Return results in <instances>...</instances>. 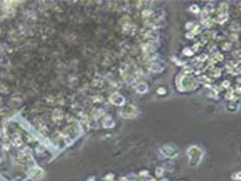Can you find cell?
Segmentation results:
<instances>
[{
	"label": "cell",
	"mask_w": 241,
	"mask_h": 181,
	"mask_svg": "<svg viewBox=\"0 0 241 181\" xmlns=\"http://www.w3.org/2000/svg\"><path fill=\"white\" fill-rule=\"evenodd\" d=\"M30 176H31V178H33V179H40L43 176V172L39 168H34V169L30 171Z\"/></svg>",
	"instance_id": "cell-1"
},
{
	"label": "cell",
	"mask_w": 241,
	"mask_h": 181,
	"mask_svg": "<svg viewBox=\"0 0 241 181\" xmlns=\"http://www.w3.org/2000/svg\"><path fill=\"white\" fill-rule=\"evenodd\" d=\"M232 178H233V179H237V180H239V179H240V174H239V173H237V175H233V176H232Z\"/></svg>",
	"instance_id": "cell-2"
},
{
	"label": "cell",
	"mask_w": 241,
	"mask_h": 181,
	"mask_svg": "<svg viewBox=\"0 0 241 181\" xmlns=\"http://www.w3.org/2000/svg\"><path fill=\"white\" fill-rule=\"evenodd\" d=\"M162 174V170L161 169H157V176H161Z\"/></svg>",
	"instance_id": "cell-3"
}]
</instances>
